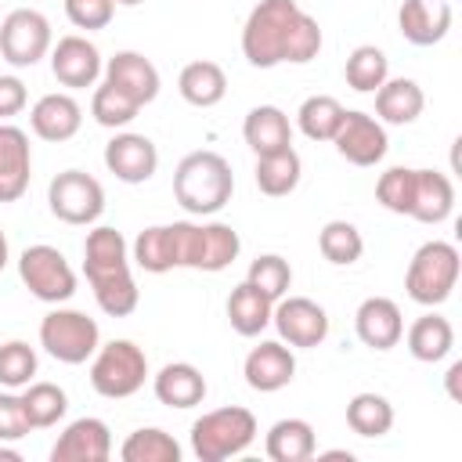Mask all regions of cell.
I'll return each instance as SVG.
<instances>
[{
  "mask_svg": "<svg viewBox=\"0 0 462 462\" xmlns=\"http://www.w3.org/2000/svg\"><path fill=\"white\" fill-rule=\"evenodd\" d=\"M321 51V25L296 0H256L242 25V54L253 69H274L282 61L307 65Z\"/></svg>",
  "mask_w": 462,
  "mask_h": 462,
  "instance_id": "6da1fadb",
  "label": "cell"
},
{
  "mask_svg": "<svg viewBox=\"0 0 462 462\" xmlns=\"http://www.w3.org/2000/svg\"><path fill=\"white\" fill-rule=\"evenodd\" d=\"M235 195L231 162L220 152H188L173 170V199L191 217H217Z\"/></svg>",
  "mask_w": 462,
  "mask_h": 462,
  "instance_id": "7a4b0ae2",
  "label": "cell"
},
{
  "mask_svg": "<svg viewBox=\"0 0 462 462\" xmlns=\"http://www.w3.org/2000/svg\"><path fill=\"white\" fill-rule=\"evenodd\" d=\"M253 440H256V415L249 408H238V404L213 408L191 422V455L199 462L235 458Z\"/></svg>",
  "mask_w": 462,
  "mask_h": 462,
  "instance_id": "3957f363",
  "label": "cell"
},
{
  "mask_svg": "<svg viewBox=\"0 0 462 462\" xmlns=\"http://www.w3.org/2000/svg\"><path fill=\"white\" fill-rule=\"evenodd\" d=\"M458 271H462V256H458V249L451 242H444V238L422 242L415 249V256L408 260L404 292L422 307H440L455 292Z\"/></svg>",
  "mask_w": 462,
  "mask_h": 462,
  "instance_id": "277c9868",
  "label": "cell"
},
{
  "mask_svg": "<svg viewBox=\"0 0 462 462\" xmlns=\"http://www.w3.org/2000/svg\"><path fill=\"white\" fill-rule=\"evenodd\" d=\"M148 379V357L134 339H108L90 357V386L108 401L134 397Z\"/></svg>",
  "mask_w": 462,
  "mask_h": 462,
  "instance_id": "5b68a950",
  "label": "cell"
},
{
  "mask_svg": "<svg viewBox=\"0 0 462 462\" xmlns=\"http://www.w3.org/2000/svg\"><path fill=\"white\" fill-rule=\"evenodd\" d=\"M177 253H180V267L217 274L238 260L242 238L224 220H206V224L177 220Z\"/></svg>",
  "mask_w": 462,
  "mask_h": 462,
  "instance_id": "8992f818",
  "label": "cell"
},
{
  "mask_svg": "<svg viewBox=\"0 0 462 462\" xmlns=\"http://www.w3.org/2000/svg\"><path fill=\"white\" fill-rule=\"evenodd\" d=\"M40 346L61 365H87L101 346V328L90 314L58 303L40 321Z\"/></svg>",
  "mask_w": 462,
  "mask_h": 462,
  "instance_id": "52a82bcc",
  "label": "cell"
},
{
  "mask_svg": "<svg viewBox=\"0 0 462 462\" xmlns=\"http://www.w3.org/2000/svg\"><path fill=\"white\" fill-rule=\"evenodd\" d=\"M18 278L22 285L43 300V303H69L76 296V271L72 263L65 260L61 249L47 245V242H36V245H25L22 256H18Z\"/></svg>",
  "mask_w": 462,
  "mask_h": 462,
  "instance_id": "ba28073f",
  "label": "cell"
},
{
  "mask_svg": "<svg viewBox=\"0 0 462 462\" xmlns=\"http://www.w3.org/2000/svg\"><path fill=\"white\" fill-rule=\"evenodd\" d=\"M47 206L61 224L90 227L105 213V188L87 170H61L47 184Z\"/></svg>",
  "mask_w": 462,
  "mask_h": 462,
  "instance_id": "9c48e42d",
  "label": "cell"
},
{
  "mask_svg": "<svg viewBox=\"0 0 462 462\" xmlns=\"http://www.w3.org/2000/svg\"><path fill=\"white\" fill-rule=\"evenodd\" d=\"M51 22L36 7H14L0 22V58L14 69H32L40 58L51 54Z\"/></svg>",
  "mask_w": 462,
  "mask_h": 462,
  "instance_id": "30bf717a",
  "label": "cell"
},
{
  "mask_svg": "<svg viewBox=\"0 0 462 462\" xmlns=\"http://www.w3.org/2000/svg\"><path fill=\"white\" fill-rule=\"evenodd\" d=\"M271 325L278 328V339L296 346V350H310V346H321L328 339V314L310 296H282V300H274Z\"/></svg>",
  "mask_w": 462,
  "mask_h": 462,
  "instance_id": "8fae6325",
  "label": "cell"
},
{
  "mask_svg": "<svg viewBox=\"0 0 462 462\" xmlns=\"http://www.w3.org/2000/svg\"><path fill=\"white\" fill-rule=\"evenodd\" d=\"M332 144H336V152H339L346 162H354V166H375V162H383L386 152H390L386 126H383L375 116L357 112V108L343 112V123H339Z\"/></svg>",
  "mask_w": 462,
  "mask_h": 462,
  "instance_id": "7c38bea8",
  "label": "cell"
},
{
  "mask_svg": "<svg viewBox=\"0 0 462 462\" xmlns=\"http://www.w3.org/2000/svg\"><path fill=\"white\" fill-rule=\"evenodd\" d=\"M51 72H54V79L61 83V87H69V90H83V87H94L97 79H101V72H105V58H101V51L87 40V36H79V32H69V36H61L58 43H51Z\"/></svg>",
  "mask_w": 462,
  "mask_h": 462,
  "instance_id": "4fadbf2b",
  "label": "cell"
},
{
  "mask_svg": "<svg viewBox=\"0 0 462 462\" xmlns=\"http://www.w3.org/2000/svg\"><path fill=\"white\" fill-rule=\"evenodd\" d=\"M105 170L123 180V184H144L155 177L159 170V148L152 137L134 134V130H119L108 144H105Z\"/></svg>",
  "mask_w": 462,
  "mask_h": 462,
  "instance_id": "5bb4252c",
  "label": "cell"
},
{
  "mask_svg": "<svg viewBox=\"0 0 462 462\" xmlns=\"http://www.w3.org/2000/svg\"><path fill=\"white\" fill-rule=\"evenodd\" d=\"M242 375L245 383L256 390V393H274V390H285L296 375V354L289 343L282 339H260L245 361H242Z\"/></svg>",
  "mask_w": 462,
  "mask_h": 462,
  "instance_id": "9a60e30c",
  "label": "cell"
},
{
  "mask_svg": "<svg viewBox=\"0 0 462 462\" xmlns=\"http://www.w3.org/2000/svg\"><path fill=\"white\" fill-rule=\"evenodd\" d=\"M108 455H112V430L105 419L94 415L72 419L51 448V462H105Z\"/></svg>",
  "mask_w": 462,
  "mask_h": 462,
  "instance_id": "2e32d148",
  "label": "cell"
},
{
  "mask_svg": "<svg viewBox=\"0 0 462 462\" xmlns=\"http://www.w3.org/2000/svg\"><path fill=\"white\" fill-rule=\"evenodd\" d=\"M105 83H112L116 90H123L126 97H134L141 108L152 105L159 97V69L152 65V58H144L141 51H116L108 61H105Z\"/></svg>",
  "mask_w": 462,
  "mask_h": 462,
  "instance_id": "e0dca14e",
  "label": "cell"
},
{
  "mask_svg": "<svg viewBox=\"0 0 462 462\" xmlns=\"http://www.w3.org/2000/svg\"><path fill=\"white\" fill-rule=\"evenodd\" d=\"M354 332L368 350H393L404 336V318L401 307L390 296H368L354 310Z\"/></svg>",
  "mask_w": 462,
  "mask_h": 462,
  "instance_id": "ac0fdd59",
  "label": "cell"
},
{
  "mask_svg": "<svg viewBox=\"0 0 462 462\" xmlns=\"http://www.w3.org/2000/svg\"><path fill=\"white\" fill-rule=\"evenodd\" d=\"M32 148L29 134L14 123H0V202H18L29 191Z\"/></svg>",
  "mask_w": 462,
  "mask_h": 462,
  "instance_id": "d6986e66",
  "label": "cell"
},
{
  "mask_svg": "<svg viewBox=\"0 0 462 462\" xmlns=\"http://www.w3.org/2000/svg\"><path fill=\"white\" fill-rule=\"evenodd\" d=\"M29 126L40 141H51V144H61L69 137L79 134L83 126V108L72 94L65 90H54V94H43L32 108H29Z\"/></svg>",
  "mask_w": 462,
  "mask_h": 462,
  "instance_id": "ffe728a7",
  "label": "cell"
},
{
  "mask_svg": "<svg viewBox=\"0 0 462 462\" xmlns=\"http://www.w3.org/2000/svg\"><path fill=\"white\" fill-rule=\"evenodd\" d=\"M397 29L415 47H433L451 29V4L448 0H404L397 7Z\"/></svg>",
  "mask_w": 462,
  "mask_h": 462,
  "instance_id": "44dd1931",
  "label": "cell"
},
{
  "mask_svg": "<svg viewBox=\"0 0 462 462\" xmlns=\"http://www.w3.org/2000/svg\"><path fill=\"white\" fill-rule=\"evenodd\" d=\"M152 393L166 408H195L206 401V375L191 361H170L152 375Z\"/></svg>",
  "mask_w": 462,
  "mask_h": 462,
  "instance_id": "7402d4cb",
  "label": "cell"
},
{
  "mask_svg": "<svg viewBox=\"0 0 462 462\" xmlns=\"http://www.w3.org/2000/svg\"><path fill=\"white\" fill-rule=\"evenodd\" d=\"M422 108H426V94L408 76H393L375 90V119L383 126H408L422 116Z\"/></svg>",
  "mask_w": 462,
  "mask_h": 462,
  "instance_id": "603a6c76",
  "label": "cell"
},
{
  "mask_svg": "<svg viewBox=\"0 0 462 462\" xmlns=\"http://www.w3.org/2000/svg\"><path fill=\"white\" fill-rule=\"evenodd\" d=\"M242 137L256 155L292 148V123L278 105H256L242 119Z\"/></svg>",
  "mask_w": 462,
  "mask_h": 462,
  "instance_id": "cb8c5ba5",
  "label": "cell"
},
{
  "mask_svg": "<svg viewBox=\"0 0 462 462\" xmlns=\"http://www.w3.org/2000/svg\"><path fill=\"white\" fill-rule=\"evenodd\" d=\"M455 209V184L440 170H415V195L408 217L419 224H444Z\"/></svg>",
  "mask_w": 462,
  "mask_h": 462,
  "instance_id": "d4e9b609",
  "label": "cell"
},
{
  "mask_svg": "<svg viewBox=\"0 0 462 462\" xmlns=\"http://www.w3.org/2000/svg\"><path fill=\"white\" fill-rule=\"evenodd\" d=\"M116 271H130V245L116 227L97 224L87 231V242H83V274L97 278Z\"/></svg>",
  "mask_w": 462,
  "mask_h": 462,
  "instance_id": "484cf974",
  "label": "cell"
},
{
  "mask_svg": "<svg viewBox=\"0 0 462 462\" xmlns=\"http://www.w3.org/2000/svg\"><path fill=\"white\" fill-rule=\"evenodd\" d=\"M130 260L148 274H166V271L180 267V260H177V220L173 224H152V227L137 231V238L130 245Z\"/></svg>",
  "mask_w": 462,
  "mask_h": 462,
  "instance_id": "4316f807",
  "label": "cell"
},
{
  "mask_svg": "<svg viewBox=\"0 0 462 462\" xmlns=\"http://www.w3.org/2000/svg\"><path fill=\"white\" fill-rule=\"evenodd\" d=\"M401 339L408 343V354H411L415 361L437 365V361H444V357L451 354V346H455V328H451V321H448L444 314H433V310H430V314L415 318Z\"/></svg>",
  "mask_w": 462,
  "mask_h": 462,
  "instance_id": "83f0119b",
  "label": "cell"
},
{
  "mask_svg": "<svg viewBox=\"0 0 462 462\" xmlns=\"http://www.w3.org/2000/svg\"><path fill=\"white\" fill-rule=\"evenodd\" d=\"M177 90H180V97H184L188 105H195V108H213V105H220L224 94H227V76H224V69H220L217 61L199 58V61H188V65L180 69Z\"/></svg>",
  "mask_w": 462,
  "mask_h": 462,
  "instance_id": "f1b7e54d",
  "label": "cell"
},
{
  "mask_svg": "<svg viewBox=\"0 0 462 462\" xmlns=\"http://www.w3.org/2000/svg\"><path fill=\"white\" fill-rule=\"evenodd\" d=\"M263 451L271 462H307L318 451L314 426L307 419H278L263 437Z\"/></svg>",
  "mask_w": 462,
  "mask_h": 462,
  "instance_id": "f546056e",
  "label": "cell"
},
{
  "mask_svg": "<svg viewBox=\"0 0 462 462\" xmlns=\"http://www.w3.org/2000/svg\"><path fill=\"white\" fill-rule=\"evenodd\" d=\"M271 310H274V300L263 296V292H260L256 285H249V282H238V285L231 289V296H227V321H231V328H235L238 336H245V339L260 336V332L271 325Z\"/></svg>",
  "mask_w": 462,
  "mask_h": 462,
  "instance_id": "4dcf8cb0",
  "label": "cell"
},
{
  "mask_svg": "<svg viewBox=\"0 0 462 462\" xmlns=\"http://www.w3.org/2000/svg\"><path fill=\"white\" fill-rule=\"evenodd\" d=\"M256 188L271 199H282V195H292L300 177H303V162L296 155V148H282V152H271V155H256Z\"/></svg>",
  "mask_w": 462,
  "mask_h": 462,
  "instance_id": "1f68e13d",
  "label": "cell"
},
{
  "mask_svg": "<svg viewBox=\"0 0 462 462\" xmlns=\"http://www.w3.org/2000/svg\"><path fill=\"white\" fill-rule=\"evenodd\" d=\"M22 404H25V415H29V426L32 430H51V426H58L65 419L69 393L58 383L32 379L29 386H22Z\"/></svg>",
  "mask_w": 462,
  "mask_h": 462,
  "instance_id": "d6a6232c",
  "label": "cell"
},
{
  "mask_svg": "<svg viewBox=\"0 0 462 462\" xmlns=\"http://www.w3.org/2000/svg\"><path fill=\"white\" fill-rule=\"evenodd\" d=\"M90 282V292L97 300V307L108 314V318H126L137 310L141 303V289L134 282V271H116V274H97V278H87Z\"/></svg>",
  "mask_w": 462,
  "mask_h": 462,
  "instance_id": "836d02e7",
  "label": "cell"
},
{
  "mask_svg": "<svg viewBox=\"0 0 462 462\" xmlns=\"http://www.w3.org/2000/svg\"><path fill=\"white\" fill-rule=\"evenodd\" d=\"M346 426L357 433V437H386L393 430V404L383 397V393H354L350 404H346Z\"/></svg>",
  "mask_w": 462,
  "mask_h": 462,
  "instance_id": "e575fe53",
  "label": "cell"
},
{
  "mask_svg": "<svg viewBox=\"0 0 462 462\" xmlns=\"http://www.w3.org/2000/svg\"><path fill=\"white\" fill-rule=\"evenodd\" d=\"M343 76H346V87L357 90V94H375L386 79H390V58L375 47V43H361L350 51L346 65H343Z\"/></svg>",
  "mask_w": 462,
  "mask_h": 462,
  "instance_id": "d590c367",
  "label": "cell"
},
{
  "mask_svg": "<svg viewBox=\"0 0 462 462\" xmlns=\"http://www.w3.org/2000/svg\"><path fill=\"white\" fill-rule=\"evenodd\" d=\"M343 105L332 94H310L300 108H296V126L303 137L310 141H332L339 123H343Z\"/></svg>",
  "mask_w": 462,
  "mask_h": 462,
  "instance_id": "8d00e7d4",
  "label": "cell"
},
{
  "mask_svg": "<svg viewBox=\"0 0 462 462\" xmlns=\"http://www.w3.org/2000/svg\"><path fill=\"white\" fill-rule=\"evenodd\" d=\"M119 458L123 462H180V444L159 426H141L123 440Z\"/></svg>",
  "mask_w": 462,
  "mask_h": 462,
  "instance_id": "74e56055",
  "label": "cell"
},
{
  "mask_svg": "<svg viewBox=\"0 0 462 462\" xmlns=\"http://www.w3.org/2000/svg\"><path fill=\"white\" fill-rule=\"evenodd\" d=\"M137 112H141V105L134 101V97H126L123 90H116L112 83H94V94H90V116H94V123L97 126H105V130H123V126H130L134 119H137Z\"/></svg>",
  "mask_w": 462,
  "mask_h": 462,
  "instance_id": "f35d334b",
  "label": "cell"
},
{
  "mask_svg": "<svg viewBox=\"0 0 462 462\" xmlns=\"http://www.w3.org/2000/svg\"><path fill=\"white\" fill-rule=\"evenodd\" d=\"M318 249H321V256H325L328 263L350 267V263L361 260L365 238H361V231H357L350 220H328V224L318 231Z\"/></svg>",
  "mask_w": 462,
  "mask_h": 462,
  "instance_id": "ab89813d",
  "label": "cell"
},
{
  "mask_svg": "<svg viewBox=\"0 0 462 462\" xmlns=\"http://www.w3.org/2000/svg\"><path fill=\"white\" fill-rule=\"evenodd\" d=\"M36 368H40V357H36V350H32L25 339H7V343H0V386L22 390V386L32 383Z\"/></svg>",
  "mask_w": 462,
  "mask_h": 462,
  "instance_id": "60d3db41",
  "label": "cell"
},
{
  "mask_svg": "<svg viewBox=\"0 0 462 462\" xmlns=\"http://www.w3.org/2000/svg\"><path fill=\"white\" fill-rule=\"evenodd\" d=\"M411 195H415V170L411 166H390V170L379 173V180H375V202L383 209L408 217Z\"/></svg>",
  "mask_w": 462,
  "mask_h": 462,
  "instance_id": "b9f144b4",
  "label": "cell"
},
{
  "mask_svg": "<svg viewBox=\"0 0 462 462\" xmlns=\"http://www.w3.org/2000/svg\"><path fill=\"white\" fill-rule=\"evenodd\" d=\"M245 282L256 285L263 296L282 300V296L289 292V285H292V267H289L285 256H278V253H263V256H256V260L249 263Z\"/></svg>",
  "mask_w": 462,
  "mask_h": 462,
  "instance_id": "7bdbcfd3",
  "label": "cell"
},
{
  "mask_svg": "<svg viewBox=\"0 0 462 462\" xmlns=\"http://www.w3.org/2000/svg\"><path fill=\"white\" fill-rule=\"evenodd\" d=\"M61 7H65V18L87 32L105 29L116 14V0H61Z\"/></svg>",
  "mask_w": 462,
  "mask_h": 462,
  "instance_id": "ee69618b",
  "label": "cell"
},
{
  "mask_svg": "<svg viewBox=\"0 0 462 462\" xmlns=\"http://www.w3.org/2000/svg\"><path fill=\"white\" fill-rule=\"evenodd\" d=\"M25 433H32V426H29L22 393L4 390V393H0V440H4V444H7V440H22Z\"/></svg>",
  "mask_w": 462,
  "mask_h": 462,
  "instance_id": "f6af8a7d",
  "label": "cell"
},
{
  "mask_svg": "<svg viewBox=\"0 0 462 462\" xmlns=\"http://www.w3.org/2000/svg\"><path fill=\"white\" fill-rule=\"evenodd\" d=\"M29 105V90L18 76H0V123H7L11 116H18Z\"/></svg>",
  "mask_w": 462,
  "mask_h": 462,
  "instance_id": "bcb514c9",
  "label": "cell"
},
{
  "mask_svg": "<svg viewBox=\"0 0 462 462\" xmlns=\"http://www.w3.org/2000/svg\"><path fill=\"white\" fill-rule=\"evenodd\" d=\"M458 375H462V361H455L451 368H448V393L458 401Z\"/></svg>",
  "mask_w": 462,
  "mask_h": 462,
  "instance_id": "7dc6e473",
  "label": "cell"
},
{
  "mask_svg": "<svg viewBox=\"0 0 462 462\" xmlns=\"http://www.w3.org/2000/svg\"><path fill=\"white\" fill-rule=\"evenodd\" d=\"M7 260H11V245H7V235H4V227H0V271L7 267Z\"/></svg>",
  "mask_w": 462,
  "mask_h": 462,
  "instance_id": "c3c4849f",
  "label": "cell"
},
{
  "mask_svg": "<svg viewBox=\"0 0 462 462\" xmlns=\"http://www.w3.org/2000/svg\"><path fill=\"white\" fill-rule=\"evenodd\" d=\"M0 462H22V451H14V448H4V440H0Z\"/></svg>",
  "mask_w": 462,
  "mask_h": 462,
  "instance_id": "681fc988",
  "label": "cell"
},
{
  "mask_svg": "<svg viewBox=\"0 0 462 462\" xmlns=\"http://www.w3.org/2000/svg\"><path fill=\"white\" fill-rule=\"evenodd\" d=\"M137 4H144V0H116V7H137Z\"/></svg>",
  "mask_w": 462,
  "mask_h": 462,
  "instance_id": "f907efd6",
  "label": "cell"
}]
</instances>
